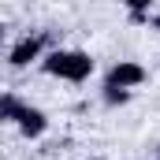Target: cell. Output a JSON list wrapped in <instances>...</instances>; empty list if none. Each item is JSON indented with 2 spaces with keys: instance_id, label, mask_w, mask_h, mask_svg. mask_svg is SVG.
<instances>
[{
  "instance_id": "6da1fadb",
  "label": "cell",
  "mask_w": 160,
  "mask_h": 160,
  "mask_svg": "<svg viewBox=\"0 0 160 160\" xmlns=\"http://www.w3.org/2000/svg\"><path fill=\"white\" fill-rule=\"evenodd\" d=\"M41 71L63 82H86L93 75V56L86 48H52L41 56Z\"/></svg>"
},
{
  "instance_id": "7a4b0ae2",
  "label": "cell",
  "mask_w": 160,
  "mask_h": 160,
  "mask_svg": "<svg viewBox=\"0 0 160 160\" xmlns=\"http://www.w3.org/2000/svg\"><path fill=\"white\" fill-rule=\"evenodd\" d=\"M48 34H26V38H19L11 45V52H8V63L15 67V71H22V67H30V63H38L41 56H45V45H48Z\"/></svg>"
},
{
  "instance_id": "3957f363",
  "label": "cell",
  "mask_w": 160,
  "mask_h": 160,
  "mask_svg": "<svg viewBox=\"0 0 160 160\" xmlns=\"http://www.w3.org/2000/svg\"><path fill=\"white\" fill-rule=\"evenodd\" d=\"M149 78V71L142 67V63H134V60H119V63H112L108 67V75H104V86L108 89H134V86H142V82Z\"/></svg>"
},
{
  "instance_id": "277c9868",
  "label": "cell",
  "mask_w": 160,
  "mask_h": 160,
  "mask_svg": "<svg viewBox=\"0 0 160 160\" xmlns=\"http://www.w3.org/2000/svg\"><path fill=\"white\" fill-rule=\"evenodd\" d=\"M15 127H19V134H22V138H41V134L48 130V116H45L41 108H30V104H22V112H19Z\"/></svg>"
},
{
  "instance_id": "5b68a950",
  "label": "cell",
  "mask_w": 160,
  "mask_h": 160,
  "mask_svg": "<svg viewBox=\"0 0 160 160\" xmlns=\"http://www.w3.org/2000/svg\"><path fill=\"white\" fill-rule=\"evenodd\" d=\"M22 112V101L15 93H0V123H15Z\"/></svg>"
},
{
  "instance_id": "8992f818",
  "label": "cell",
  "mask_w": 160,
  "mask_h": 160,
  "mask_svg": "<svg viewBox=\"0 0 160 160\" xmlns=\"http://www.w3.org/2000/svg\"><path fill=\"white\" fill-rule=\"evenodd\" d=\"M127 101H130V93H127V89H108V86H104V104H112V108H116V104H127Z\"/></svg>"
},
{
  "instance_id": "52a82bcc",
  "label": "cell",
  "mask_w": 160,
  "mask_h": 160,
  "mask_svg": "<svg viewBox=\"0 0 160 160\" xmlns=\"http://www.w3.org/2000/svg\"><path fill=\"white\" fill-rule=\"evenodd\" d=\"M149 26H153V30L160 34V11H153V15H149Z\"/></svg>"
},
{
  "instance_id": "ba28073f",
  "label": "cell",
  "mask_w": 160,
  "mask_h": 160,
  "mask_svg": "<svg viewBox=\"0 0 160 160\" xmlns=\"http://www.w3.org/2000/svg\"><path fill=\"white\" fill-rule=\"evenodd\" d=\"M4 41H8V26L0 22V48H4Z\"/></svg>"
},
{
  "instance_id": "9c48e42d",
  "label": "cell",
  "mask_w": 160,
  "mask_h": 160,
  "mask_svg": "<svg viewBox=\"0 0 160 160\" xmlns=\"http://www.w3.org/2000/svg\"><path fill=\"white\" fill-rule=\"evenodd\" d=\"M157 160H160V149H157Z\"/></svg>"
}]
</instances>
